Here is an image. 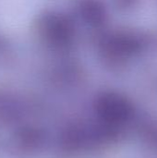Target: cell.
<instances>
[{"mask_svg": "<svg viewBox=\"0 0 157 158\" xmlns=\"http://www.w3.org/2000/svg\"><path fill=\"white\" fill-rule=\"evenodd\" d=\"M41 30L43 36L52 44L57 45L67 44L72 38L73 30L70 22L64 17L49 15L42 20Z\"/></svg>", "mask_w": 157, "mask_h": 158, "instance_id": "cell-1", "label": "cell"}, {"mask_svg": "<svg viewBox=\"0 0 157 158\" xmlns=\"http://www.w3.org/2000/svg\"><path fill=\"white\" fill-rule=\"evenodd\" d=\"M81 12L84 19L92 24H97L102 19V6L95 0H83L81 5Z\"/></svg>", "mask_w": 157, "mask_h": 158, "instance_id": "cell-2", "label": "cell"}]
</instances>
